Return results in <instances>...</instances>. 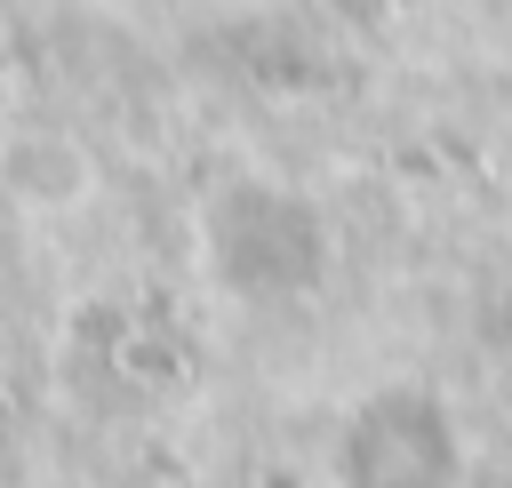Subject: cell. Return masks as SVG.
Segmentation results:
<instances>
[{"label":"cell","mask_w":512,"mask_h":488,"mask_svg":"<svg viewBox=\"0 0 512 488\" xmlns=\"http://www.w3.org/2000/svg\"><path fill=\"white\" fill-rule=\"evenodd\" d=\"M200 264L240 304H288L328 280V216L280 176H224L200 200Z\"/></svg>","instance_id":"obj_1"},{"label":"cell","mask_w":512,"mask_h":488,"mask_svg":"<svg viewBox=\"0 0 512 488\" xmlns=\"http://www.w3.org/2000/svg\"><path fill=\"white\" fill-rule=\"evenodd\" d=\"M0 184H8L16 200H32V208H80V200L96 192V168H88V152H80L72 136L32 128V136H16V144L0 152Z\"/></svg>","instance_id":"obj_3"},{"label":"cell","mask_w":512,"mask_h":488,"mask_svg":"<svg viewBox=\"0 0 512 488\" xmlns=\"http://www.w3.org/2000/svg\"><path fill=\"white\" fill-rule=\"evenodd\" d=\"M320 488H472V432L432 376H384L336 416Z\"/></svg>","instance_id":"obj_2"}]
</instances>
